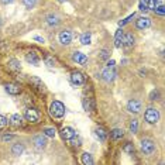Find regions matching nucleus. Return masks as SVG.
<instances>
[{
	"instance_id": "obj_25",
	"label": "nucleus",
	"mask_w": 165,
	"mask_h": 165,
	"mask_svg": "<svg viewBox=\"0 0 165 165\" xmlns=\"http://www.w3.org/2000/svg\"><path fill=\"white\" fill-rule=\"evenodd\" d=\"M96 137H97L100 141H105L106 137H107V134H106V131H105L103 128H97V130H96Z\"/></svg>"
},
{
	"instance_id": "obj_31",
	"label": "nucleus",
	"mask_w": 165,
	"mask_h": 165,
	"mask_svg": "<svg viewBox=\"0 0 165 165\" xmlns=\"http://www.w3.org/2000/svg\"><path fill=\"white\" fill-rule=\"evenodd\" d=\"M23 3L27 9H33L34 4H35V0H23Z\"/></svg>"
},
{
	"instance_id": "obj_15",
	"label": "nucleus",
	"mask_w": 165,
	"mask_h": 165,
	"mask_svg": "<svg viewBox=\"0 0 165 165\" xmlns=\"http://www.w3.org/2000/svg\"><path fill=\"white\" fill-rule=\"evenodd\" d=\"M134 44V37L133 34H123V38H121V45H126V47H133Z\"/></svg>"
},
{
	"instance_id": "obj_10",
	"label": "nucleus",
	"mask_w": 165,
	"mask_h": 165,
	"mask_svg": "<svg viewBox=\"0 0 165 165\" xmlns=\"http://www.w3.org/2000/svg\"><path fill=\"white\" fill-rule=\"evenodd\" d=\"M103 79L106 82H112L116 78V71L113 69V68H107V69H105L103 71Z\"/></svg>"
},
{
	"instance_id": "obj_40",
	"label": "nucleus",
	"mask_w": 165,
	"mask_h": 165,
	"mask_svg": "<svg viewBox=\"0 0 165 165\" xmlns=\"http://www.w3.org/2000/svg\"><path fill=\"white\" fill-rule=\"evenodd\" d=\"M114 64H116V62H114L113 59H110L109 62H107V68H114Z\"/></svg>"
},
{
	"instance_id": "obj_4",
	"label": "nucleus",
	"mask_w": 165,
	"mask_h": 165,
	"mask_svg": "<svg viewBox=\"0 0 165 165\" xmlns=\"http://www.w3.org/2000/svg\"><path fill=\"white\" fill-rule=\"evenodd\" d=\"M24 116H26L27 121H30V123H37V121H40V113H38L35 109H31V107L26 110Z\"/></svg>"
},
{
	"instance_id": "obj_26",
	"label": "nucleus",
	"mask_w": 165,
	"mask_h": 165,
	"mask_svg": "<svg viewBox=\"0 0 165 165\" xmlns=\"http://www.w3.org/2000/svg\"><path fill=\"white\" fill-rule=\"evenodd\" d=\"M164 4H157V6H155L154 7V11L155 13H157L158 16H164L165 14V10H164Z\"/></svg>"
},
{
	"instance_id": "obj_32",
	"label": "nucleus",
	"mask_w": 165,
	"mask_h": 165,
	"mask_svg": "<svg viewBox=\"0 0 165 165\" xmlns=\"http://www.w3.org/2000/svg\"><path fill=\"white\" fill-rule=\"evenodd\" d=\"M83 109L86 110V112H90V110H92V103H90V100L83 99Z\"/></svg>"
},
{
	"instance_id": "obj_13",
	"label": "nucleus",
	"mask_w": 165,
	"mask_h": 165,
	"mask_svg": "<svg viewBox=\"0 0 165 165\" xmlns=\"http://www.w3.org/2000/svg\"><path fill=\"white\" fill-rule=\"evenodd\" d=\"M4 88H6V92H7L9 95H18V93L21 92L20 86H18V85H14V83H7Z\"/></svg>"
},
{
	"instance_id": "obj_5",
	"label": "nucleus",
	"mask_w": 165,
	"mask_h": 165,
	"mask_svg": "<svg viewBox=\"0 0 165 165\" xmlns=\"http://www.w3.org/2000/svg\"><path fill=\"white\" fill-rule=\"evenodd\" d=\"M72 61L73 62H76V64H79V65H85V64L88 62V57L81 51H75L72 54Z\"/></svg>"
},
{
	"instance_id": "obj_33",
	"label": "nucleus",
	"mask_w": 165,
	"mask_h": 165,
	"mask_svg": "<svg viewBox=\"0 0 165 165\" xmlns=\"http://www.w3.org/2000/svg\"><path fill=\"white\" fill-rule=\"evenodd\" d=\"M6 126H7V119L3 114H0V128H4Z\"/></svg>"
},
{
	"instance_id": "obj_8",
	"label": "nucleus",
	"mask_w": 165,
	"mask_h": 165,
	"mask_svg": "<svg viewBox=\"0 0 165 165\" xmlns=\"http://www.w3.org/2000/svg\"><path fill=\"white\" fill-rule=\"evenodd\" d=\"M127 110L128 112H131V113H140V110H141V103L138 100H130L127 103Z\"/></svg>"
},
{
	"instance_id": "obj_41",
	"label": "nucleus",
	"mask_w": 165,
	"mask_h": 165,
	"mask_svg": "<svg viewBox=\"0 0 165 165\" xmlns=\"http://www.w3.org/2000/svg\"><path fill=\"white\" fill-rule=\"evenodd\" d=\"M0 2H2L3 4H10V3H13L14 0H0Z\"/></svg>"
},
{
	"instance_id": "obj_44",
	"label": "nucleus",
	"mask_w": 165,
	"mask_h": 165,
	"mask_svg": "<svg viewBox=\"0 0 165 165\" xmlns=\"http://www.w3.org/2000/svg\"><path fill=\"white\" fill-rule=\"evenodd\" d=\"M144 2H145V0H144Z\"/></svg>"
},
{
	"instance_id": "obj_19",
	"label": "nucleus",
	"mask_w": 165,
	"mask_h": 165,
	"mask_svg": "<svg viewBox=\"0 0 165 165\" xmlns=\"http://www.w3.org/2000/svg\"><path fill=\"white\" fill-rule=\"evenodd\" d=\"M10 123L13 126H21L23 124V117L21 116H20V114H13V116H11L10 117Z\"/></svg>"
},
{
	"instance_id": "obj_36",
	"label": "nucleus",
	"mask_w": 165,
	"mask_h": 165,
	"mask_svg": "<svg viewBox=\"0 0 165 165\" xmlns=\"http://www.w3.org/2000/svg\"><path fill=\"white\" fill-rule=\"evenodd\" d=\"M45 64H47L48 66H54L55 65V59H52L51 57H47V58H45Z\"/></svg>"
},
{
	"instance_id": "obj_18",
	"label": "nucleus",
	"mask_w": 165,
	"mask_h": 165,
	"mask_svg": "<svg viewBox=\"0 0 165 165\" xmlns=\"http://www.w3.org/2000/svg\"><path fill=\"white\" fill-rule=\"evenodd\" d=\"M31 83L35 85V88L38 89L40 92H45V86H44V83H42V82L40 81V78L33 76V78H31Z\"/></svg>"
},
{
	"instance_id": "obj_43",
	"label": "nucleus",
	"mask_w": 165,
	"mask_h": 165,
	"mask_svg": "<svg viewBox=\"0 0 165 165\" xmlns=\"http://www.w3.org/2000/svg\"><path fill=\"white\" fill-rule=\"evenodd\" d=\"M0 24H2V20H0Z\"/></svg>"
},
{
	"instance_id": "obj_2",
	"label": "nucleus",
	"mask_w": 165,
	"mask_h": 165,
	"mask_svg": "<svg viewBox=\"0 0 165 165\" xmlns=\"http://www.w3.org/2000/svg\"><path fill=\"white\" fill-rule=\"evenodd\" d=\"M144 117H145V120L148 121L150 124H155V123H158V120H160V112H158L157 109H154V107H150V109L145 110Z\"/></svg>"
},
{
	"instance_id": "obj_20",
	"label": "nucleus",
	"mask_w": 165,
	"mask_h": 165,
	"mask_svg": "<svg viewBox=\"0 0 165 165\" xmlns=\"http://www.w3.org/2000/svg\"><path fill=\"white\" fill-rule=\"evenodd\" d=\"M47 23L50 24V26H52V27L58 26V24H59V17H58V16H55V14H50L47 17Z\"/></svg>"
},
{
	"instance_id": "obj_29",
	"label": "nucleus",
	"mask_w": 165,
	"mask_h": 165,
	"mask_svg": "<svg viewBox=\"0 0 165 165\" xmlns=\"http://www.w3.org/2000/svg\"><path fill=\"white\" fill-rule=\"evenodd\" d=\"M136 17V14H134V13H133L131 16H128L127 18H124V20H121V21H119V26L120 27H123V26H126V24H127V23H130L133 20V18Z\"/></svg>"
},
{
	"instance_id": "obj_14",
	"label": "nucleus",
	"mask_w": 165,
	"mask_h": 165,
	"mask_svg": "<svg viewBox=\"0 0 165 165\" xmlns=\"http://www.w3.org/2000/svg\"><path fill=\"white\" fill-rule=\"evenodd\" d=\"M26 59H27V62L31 64V65H38L40 64V58H38V55L35 54V52H28V54L26 55Z\"/></svg>"
},
{
	"instance_id": "obj_28",
	"label": "nucleus",
	"mask_w": 165,
	"mask_h": 165,
	"mask_svg": "<svg viewBox=\"0 0 165 165\" xmlns=\"http://www.w3.org/2000/svg\"><path fill=\"white\" fill-rule=\"evenodd\" d=\"M137 130H138V120H131V123H130V131L131 133H137Z\"/></svg>"
},
{
	"instance_id": "obj_16",
	"label": "nucleus",
	"mask_w": 165,
	"mask_h": 165,
	"mask_svg": "<svg viewBox=\"0 0 165 165\" xmlns=\"http://www.w3.org/2000/svg\"><path fill=\"white\" fill-rule=\"evenodd\" d=\"M23 151H24V145H23V144H20V143L14 144V145L11 147V152H13V155H16V157L21 155Z\"/></svg>"
},
{
	"instance_id": "obj_30",
	"label": "nucleus",
	"mask_w": 165,
	"mask_h": 165,
	"mask_svg": "<svg viewBox=\"0 0 165 165\" xmlns=\"http://www.w3.org/2000/svg\"><path fill=\"white\" fill-rule=\"evenodd\" d=\"M123 150H124L127 154H133V152H134V145H133L131 143H127L124 145V148H123Z\"/></svg>"
},
{
	"instance_id": "obj_17",
	"label": "nucleus",
	"mask_w": 165,
	"mask_h": 165,
	"mask_svg": "<svg viewBox=\"0 0 165 165\" xmlns=\"http://www.w3.org/2000/svg\"><path fill=\"white\" fill-rule=\"evenodd\" d=\"M123 30H117L116 31V35H114V47L116 48H120L121 47V38H123Z\"/></svg>"
},
{
	"instance_id": "obj_23",
	"label": "nucleus",
	"mask_w": 165,
	"mask_h": 165,
	"mask_svg": "<svg viewBox=\"0 0 165 165\" xmlns=\"http://www.w3.org/2000/svg\"><path fill=\"white\" fill-rule=\"evenodd\" d=\"M82 162H83L85 165H92L95 161H93V158H92V155H90V154L85 152V154L82 155Z\"/></svg>"
},
{
	"instance_id": "obj_9",
	"label": "nucleus",
	"mask_w": 165,
	"mask_h": 165,
	"mask_svg": "<svg viewBox=\"0 0 165 165\" xmlns=\"http://www.w3.org/2000/svg\"><path fill=\"white\" fill-rule=\"evenodd\" d=\"M136 26H137V28L138 30H145V28H148V27L151 26V20L148 17H141V18L137 20Z\"/></svg>"
},
{
	"instance_id": "obj_3",
	"label": "nucleus",
	"mask_w": 165,
	"mask_h": 165,
	"mask_svg": "<svg viewBox=\"0 0 165 165\" xmlns=\"http://www.w3.org/2000/svg\"><path fill=\"white\" fill-rule=\"evenodd\" d=\"M141 150H143L144 154L151 155L155 152V144L151 141V140H143L141 141Z\"/></svg>"
},
{
	"instance_id": "obj_11",
	"label": "nucleus",
	"mask_w": 165,
	"mask_h": 165,
	"mask_svg": "<svg viewBox=\"0 0 165 165\" xmlns=\"http://www.w3.org/2000/svg\"><path fill=\"white\" fill-rule=\"evenodd\" d=\"M71 81H72V83H75V85H83L85 78L81 72H72L71 73Z\"/></svg>"
},
{
	"instance_id": "obj_21",
	"label": "nucleus",
	"mask_w": 165,
	"mask_h": 165,
	"mask_svg": "<svg viewBox=\"0 0 165 165\" xmlns=\"http://www.w3.org/2000/svg\"><path fill=\"white\" fill-rule=\"evenodd\" d=\"M9 68H10L11 71H20L21 69V64L18 62L17 59H10V61H9Z\"/></svg>"
},
{
	"instance_id": "obj_1",
	"label": "nucleus",
	"mask_w": 165,
	"mask_h": 165,
	"mask_svg": "<svg viewBox=\"0 0 165 165\" xmlns=\"http://www.w3.org/2000/svg\"><path fill=\"white\" fill-rule=\"evenodd\" d=\"M50 114L55 119L64 117V116H65V106H64V103L58 102V100L52 102L51 106H50Z\"/></svg>"
},
{
	"instance_id": "obj_42",
	"label": "nucleus",
	"mask_w": 165,
	"mask_h": 165,
	"mask_svg": "<svg viewBox=\"0 0 165 165\" xmlns=\"http://www.w3.org/2000/svg\"><path fill=\"white\" fill-rule=\"evenodd\" d=\"M59 2H61V3H64V2H66V0H59Z\"/></svg>"
},
{
	"instance_id": "obj_27",
	"label": "nucleus",
	"mask_w": 165,
	"mask_h": 165,
	"mask_svg": "<svg viewBox=\"0 0 165 165\" xmlns=\"http://www.w3.org/2000/svg\"><path fill=\"white\" fill-rule=\"evenodd\" d=\"M55 133H57V131H55V128H52V127L44 128V134L47 137H51V138H52V137H55Z\"/></svg>"
},
{
	"instance_id": "obj_39",
	"label": "nucleus",
	"mask_w": 165,
	"mask_h": 165,
	"mask_svg": "<svg viewBox=\"0 0 165 165\" xmlns=\"http://www.w3.org/2000/svg\"><path fill=\"white\" fill-rule=\"evenodd\" d=\"M34 40L38 41V42H45V40L42 38V37H40V35H34Z\"/></svg>"
},
{
	"instance_id": "obj_37",
	"label": "nucleus",
	"mask_w": 165,
	"mask_h": 165,
	"mask_svg": "<svg viewBox=\"0 0 165 165\" xmlns=\"http://www.w3.org/2000/svg\"><path fill=\"white\" fill-rule=\"evenodd\" d=\"M158 96H160L158 90H152V92H151V95H150V99H151V100H157Z\"/></svg>"
},
{
	"instance_id": "obj_22",
	"label": "nucleus",
	"mask_w": 165,
	"mask_h": 165,
	"mask_svg": "<svg viewBox=\"0 0 165 165\" xmlns=\"http://www.w3.org/2000/svg\"><path fill=\"white\" fill-rule=\"evenodd\" d=\"M123 136H124V131L120 130V128H114L113 131H112V138L113 140H119V138H121Z\"/></svg>"
},
{
	"instance_id": "obj_38",
	"label": "nucleus",
	"mask_w": 165,
	"mask_h": 165,
	"mask_svg": "<svg viewBox=\"0 0 165 165\" xmlns=\"http://www.w3.org/2000/svg\"><path fill=\"white\" fill-rule=\"evenodd\" d=\"M11 138H13V136H11V134H6V136H3V141H4V143L10 141Z\"/></svg>"
},
{
	"instance_id": "obj_7",
	"label": "nucleus",
	"mask_w": 165,
	"mask_h": 165,
	"mask_svg": "<svg viewBox=\"0 0 165 165\" xmlns=\"http://www.w3.org/2000/svg\"><path fill=\"white\" fill-rule=\"evenodd\" d=\"M61 136H62L64 140L69 141V140H72L73 137H76V131L71 127H64L62 130H61Z\"/></svg>"
},
{
	"instance_id": "obj_35",
	"label": "nucleus",
	"mask_w": 165,
	"mask_h": 165,
	"mask_svg": "<svg viewBox=\"0 0 165 165\" xmlns=\"http://www.w3.org/2000/svg\"><path fill=\"white\" fill-rule=\"evenodd\" d=\"M140 10L144 11V13H147V11H148V6H147V3L144 2V0H141V2H140Z\"/></svg>"
},
{
	"instance_id": "obj_34",
	"label": "nucleus",
	"mask_w": 165,
	"mask_h": 165,
	"mask_svg": "<svg viewBox=\"0 0 165 165\" xmlns=\"http://www.w3.org/2000/svg\"><path fill=\"white\" fill-rule=\"evenodd\" d=\"M99 54H100V55H99V58L102 59V61H106V59L109 58V52H107L106 50H103V51H100Z\"/></svg>"
},
{
	"instance_id": "obj_24",
	"label": "nucleus",
	"mask_w": 165,
	"mask_h": 165,
	"mask_svg": "<svg viewBox=\"0 0 165 165\" xmlns=\"http://www.w3.org/2000/svg\"><path fill=\"white\" fill-rule=\"evenodd\" d=\"M90 38H92L90 33H83L81 35V42L83 45H89V44H90Z\"/></svg>"
},
{
	"instance_id": "obj_6",
	"label": "nucleus",
	"mask_w": 165,
	"mask_h": 165,
	"mask_svg": "<svg viewBox=\"0 0 165 165\" xmlns=\"http://www.w3.org/2000/svg\"><path fill=\"white\" fill-rule=\"evenodd\" d=\"M71 41H72V34H71V31L65 30V31H61V33H59V42L62 45H69Z\"/></svg>"
},
{
	"instance_id": "obj_12",
	"label": "nucleus",
	"mask_w": 165,
	"mask_h": 165,
	"mask_svg": "<svg viewBox=\"0 0 165 165\" xmlns=\"http://www.w3.org/2000/svg\"><path fill=\"white\" fill-rule=\"evenodd\" d=\"M34 145H35L37 150H42V148H45V145H47V140H45V137H42V136L34 137Z\"/></svg>"
}]
</instances>
